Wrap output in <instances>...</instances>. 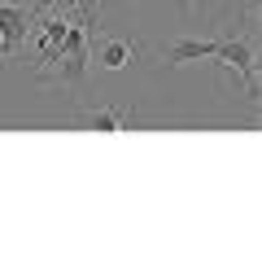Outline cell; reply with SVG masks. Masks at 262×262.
I'll use <instances>...</instances> for the list:
<instances>
[{
    "mask_svg": "<svg viewBox=\"0 0 262 262\" xmlns=\"http://www.w3.org/2000/svg\"><path fill=\"white\" fill-rule=\"evenodd\" d=\"M27 22H31V13L22 9V5H0V53H5V57L22 53Z\"/></svg>",
    "mask_w": 262,
    "mask_h": 262,
    "instance_id": "cell-2",
    "label": "cell"
},
{
    "mask_svg": "<svg viewBox=\"0 0 262 262\" xmlns=\"http://www.w3.org/2000/svg\"><path fill=\"white\" fill-rule=\"evenodd\" d=\"M88 122H92L96 131H105V136H118V131H127L131 110H101V114H92Z\"/></svg>",
    "mask_w": 262,
    "mask_h": 262,
    "instance_id": "cell-5",
    "label": "cell"
},
{
    "mask_svg": "<svg viewBox=\"0 0 262 262\" xmlns=\"http://www.w3.org/2000/svg\"><path fill=\"white\" fill-rule=\"evenodd\" d=\"M214 44L219 39H179V44L166 48V61L184 66V61H201V57H214Z\"/></svg>",
    "mask_w": 262,
    "mask_h": 262,
    "instance_id": "cell-3",
    "label": "cell"
},
{
    "mask_svg": "<svg viewBox=\"0 0 262 262\" xmlns=\"http://www.w3.org/2000/svg\"><path fill=\"white\" fill-rule=\"evenodd\" d=\"M131 57H136V44H131V39H110V44L101 48V66L105 70H122Z\"/></svg>",
    "mask_w": 262,
    "mask_h": 262,
    "instance_id": "cell-4",
    "label": "cell"
},
{
    "mask_svg": "<svg viewBox=\"0 0 262 262\" xmlns=\"http://www.w3.org/2000/svg\"><path fill=\"white\" fill-rule=\"evenodd\" d=\"M214 57L241 75L245 101L258 105V57H253V39H249V35H223V39L214 44Z\"/></svg>",
    "mask_w": 262,
    "mask_h": 262,
    "instance_id": "cell-1",
    "label": "cell"
},
{
    "mask_svg": "<svg viewBox=\"0 0 262 262\" xmlns=\"http://www.w3.org/2000/svg\"><path fill=\"white\" fill-rule=\"evenodd\" d=\"M39 5H57V9H66V5H70V0H39Z\"/></svg>",
    "mask_w": 262,
    "mask_h": 262,
    "instance_id": "cell-6",
    "label": "cell"
}]
</instances>
